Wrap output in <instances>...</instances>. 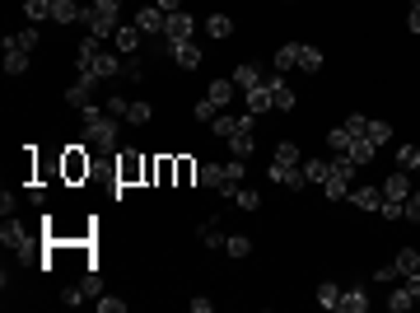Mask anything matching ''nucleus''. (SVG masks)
<instances>
[{"label": "nucleus", "instance_id": "nucleus-1", "mask_svg": "<svg viewBox=\"0 0 420 313\" xmlns=\"http://www.w3.org/2000/svg\"><path fill=\"white\" fill-rule=\"evenodd\" d=\"M79 122H84V141H94L99 150H117L122 117H112L108 108H94V103H84V108H79Z\"/></svg>", "mask_w": 420, "mask_h": 313}, {"label": "nucleus", "instance_id": "nucleus-2", "mask_svg": "<svg viewBox=\"0 0 420 313\" xmlns=\"http://www.w3.org/2000/svg\"><path fill=\"white\" fill-rule=\"evenodd\" d=\"M192 33H197L192 14H187V10H177V14H168V19H164V33H159V38H164L168 47H177V43H192Z\"/></svg>", "mask_w": 420, "mask_h": 313}, {"label": "nucleus", "instance_id": "nucleus-3", "mask_svg": "<svg viewBox=\"0 0 420 313\" xmlns=\"http://www.w3.org/2000/svg\"><path fill=\"white\" fill-rule=\"evenodd\" d=\"M0 243L14 248V253H23V258L33 253V234H28V229H23V224L14 220V215H5V224H0Z\"/></svg>", "mask_w": 420, "mask_h": 313}, {"label": "nucleus", "instance_id": "nucleus-4", "mask_svg": "<svg viewBox=\"0 0 420 313\" xmlns=\"http://www.w3.org/2000/svg\"><path fill=\"white\" fill-rule=\"evenodd\" d=\"M79 70L94 79H117L122 75V56H112V52H99L94 61H79Z\"/></svg>", "mask_w": 420, "mask_h": 313}, {"label": "nucleus", "instance_id": "nucleus-5", "mask_svg": "<svg viewBox=\"0 0 420 313\" xmlns=\"http://www.w3.org/2000/svg\"><path fill=\"white\" fill-rule=\"evenodd\" d=\"M253 126H257V112H238V117H215V122H210V131L224 136V141H233V136L253 131Z\"/></svg>", "mask_w": 420, "mask_h": 313}, {"label": "nucleus", "instance_id": "nucleus-6", "mask_svg": "<svg viewBox=\"0 0 420 313\" xmlns=\"http://www.w3.org/2000/svg\"><path fill=\"white\" fill-rule=\"evenodd\" d=\"M266 178L276 182V187H289V192H299V187H309V178H304V168H289V164H276L271 159V168H266Z\"/></svg>", "mask_w": 420, "mask_h": 313}, {"label": "nucleus", "instance_id": "nucleus-7", "mask_svg": "<svg viewBox=\"0 0 420 313\" xmlns=\"http://www.w3.org/2000/svg\"><path fill=\"white\" fill-rule=\"evenodd\" d=\"M79 23H84L94 38H112L117 28H122V19H117V14H99L94 5H84V19H79Z\"/></svg>", "mask_w": 420, "mask_h": 313}, {"label": "nucleus", "instance_id": "nucleus-8", "mask_svg": "<svg viewBox=\"0 0 420 313\" xmlns=\"http://www.w3.org/2000/svg\"><path fill=\"white\" fill-rule=\"evenodd\" d=\"M411 192H416V182H411L407 168H397V173H387V178H383V202H407Z\"/></svg>", "mask_w": 420, "mask_h": 313}, {"label": "nucleus", "instance_id": "nucleus-9", "mask_svg": "<svg viewBox=\"0 0 420 313\" xmlns=\"http://www.w3.org/2000/svg\"><path fill=\"white\" fill-rule=\"evenodd\" d=\"M266 89H271V108H276V112L294 108V89H289V79L280 75V70H276V75H266Z\"/></svg>", "mask_w": 420, "mask_h": 313}, {"label": "nucleus", "instance_id": "nucleus-10", "mask_svg": "<svg viewBox=\"0 0 420 313\" xmlns=\"http://www.w3.org/2000/svg\"><path fill=\"white\" fill-rule=\"evenodd\" d=\"M164 19H168V14L159 10V5H145V10L136 14V23H140V33H145V38H159V33H164Z\"/></svg>", "mask_w": 420, "mask_h": 313}, {"label": "nucleus", "instance_id": "nucleus-11", "mask_svg": "<svg viewBox=\"0 0 420 313\" xmlns=\"http://www.w3.org/2000/svg\"><path fill=\"white\" fill-rule=\"evenodd\" d=\"M350 206L355 211H378L383 206V182L378 187H350Z\"/></svg>", "mask_w": 420, "mask_h": 313}, {"label": "nucleus", "instance_id": "nucleus-12", "mask_svg": "<svg viewBox=\"0 0 420 313\" xmlns=\"http://www.w3.org/2000/svg\"><path fill=\"white\" fill-rule=\"evenodd\" d=\"M140 23H122V28H117V33H112V43H117V52L122 56H136V47H140Z\"/></svg>", "mask_w": 420, "mask_h": 313}, {"label": "nucleus", "instance_id": "nucleus-13", "mask_svg": "<svg viewBox=\"0 0 420 313\" xmlns=\"http://www.w3.org/2000/svg\"><path fill=\"white\" fill-rule=\"evenodd\" d=\"M94 84H99V79L79 70V79H75V84L66 89V103H70V108H84V103H89V94H94Z\"/></svg>", "mask_w": 420, "mask_h": 313}, {"label": "nucleus", "instance_id": "nucleus-14", "mask_svg": "<svg viewBox=\"0 0 420 313\" xmlns=\"http://www.w3.org/2000/svg\"><path fill=\"white\" fill-rule=\"evenodd\" d=\"M233 84L248 94V89H257V84H266V75L253 66V61H243V66H233Z\"/></svg>", "mask_w": 420, "mask_h": 313}, {"label": "nucleus", "instance_id": "nucleus-15", "mask_svg": "<svg viewBox=\"0 0 420 313\" xmlns=\"http://www.w3.org/2000/svg\"><path fill=\"white\" fill-rule=\"evenodd\" d=\"M84 19V5L79 0H56L52 5V23H79Z\"/></svg>", "mask_w": 420, "mask_h": 313}, {"label": "nucleus", "instance_id": "nucleus-16", "mask_svg": "<svg viewBox=\"0 0 420 313\" xmlns=\"http://www.w3.org/2000/svg\"><path fill=\"white\" fill-rule=\"evenodd\" d=\"M173 61H177L182 70H197L201 61H206V52H201L197 43H177V47H173Z\"/></svg>", "mask_w": 420, "mask_h": 313}, {"label": "nucleus", "instance_id": "nucleus-17", "mask_svg": "<svg viewBox=\"0 0 420 313\" xmlns=\"http://www.w3.org/2000/svg\"><path fill=\"white\" fill-rule=\"evenodd\" d=\"M387 309H392V313H407V309H416V295L407 290V280H402V285L392 280V290H387Z\"/></svg>", "mask_w": 420, "mask_h": 313}, {"label": "nucleus", "instance_id": "nucleus-18", "mask_svg": "<svg viewBox=\"0 0 420 313\" xmlns=\"http://www.w3.org/2000/svg\"><path fill=\"white\" fill-rule=\"evenodd\" d=\"M365 309H369V290H365V285L341 290V313H365Z\"/></svg>", "mask_w": 420, "mask_h": 313}, {"label": "nucleus", "instance_id": "nucleus-19", "mask_svg": "<svg viewBox=\"0 0 420 313\" xmlns=\"http://www.w3.org/2000/svg\"><path fill=\"white\" fill-rule=\"evenodd\" d=\"M346 155H350V159H355V164L365 168V164H374V155H378V145H374V141H369V136H355V145H350V150H346Z\"/></svg>", "mask_w": 420, "mask_h": 313}, {"label": "nucleus", "instance_id": "nucleus-20", "mask_svg": "<svg viewBox=\"0 0 420 313\" xmlns=\"http://www.w3.org/2000/svg\"><path fill=\"white\" fill-rule=\"evenodd\" d=\"M276 70H280V75L299 70V43H280L276 47Z\"/></svg>", "mask_w": 420, "mask_h": 313}, {"label": "nucleus", "instance_id": "nucleus-21", "mask_svg": "<svg viewBox=\"0 0 420 313\" xmlns=\"http://www.w3.org/2000/svg\"><path fill=\"white\" fill-rule=\"evenodd\" d=\"M365 136H369V141H374L378 150H383L387 141H392V126H387L383 117H365Z\"/></svg>", "mask_w": 420, "mask_h": 313}, {"label": "nucleus", "instance_id": "nucleus-22", "mask_svg": "<svg viewBox=\"0 0 420 313\" xmlns=\"http://www.w3.org/2000/svg\"><path fill=\"white\" fill-rule=\"evenodd\" d=\"M313 300H318L322 309H341V285H336V280H322L318 290H313Z\"/></svg>", "mask_w": 420, "mask_h": 313}, {"label": "nucleus", "instance_id": "nucleus-23", "mask_svg": "<svg viewBox=\"0 0 420 313\" xmlns=\"http://www.w3.org/2000/svg\"><path fill=\"white\" fill-rule=\"evenodd\" d=\"M5 75H28V52L23 47H5Z\"/></svg>", "mask_w": 420, "mask_h": 313}, {"label": "nucleus", "instance_id": "nucleus-24", "mask_svg": "<svg viewBox=\"0 0 420 313\" xmlns=\"http://www.w3.org/2000/svg\"><path fill=\"white\" fill-rule=\"evenodd\" d=\"M233 89H238V84H233V79H210V89H206V99L215 103V108H224V103L233 99Z\"/></svg>", "mask_w": 420, "mask_h": 313}, {"label": "nucleus", "instance_id": "nucleus-25", "mask_svg": "<svg viewBox=\"0 0 420 313\" xmlns=\"http://www.w3.org/2000/svg\"><path fill=\"white\" fill-rule=\"evenodd\" d=\"M197 182H201V187H215V192H220L224 182H229V178H224V164H206V168H197Z\"/></svg>", "mask_w": 420, "mask_h": 313}, {"label": "nucleus", "instance_id": "nucleus-26", "mask_svg": "<svg viewBox=\"0 0 420 313\" xmlns=\"http://www.w3.org/2000/svg\"><path fill=\"white\" fill-rule=\"evenodd\" d=\"M299 168H304V178H309V182H327V173H332V159H304Z\"/></svg>", "mask_w": 420, "mask_h": 313}, {"label": "nucleus", "instance_id": "nucleus-27", "mask_svg": "<svg viewBox=\"0 0 420 313\" xmlns=\"http://www.w3.org/2000/svg\"><path fill=\"white\" fill-rule=\"evenodd\" d=\"M52 5L56 0H23V14H28V23H43L52 19Z\"/></svg>", "mask_w": 420, "mask_h": 313}, {"label": "nucleus", "instance_id": "nucleus-28", "mask_svg": "<svg viewBox=\"0 0 420 313\" xmlns=\"http://www.w3.org/2000/svg\"><path fill=\"white\" fill-rule=\"evenodd\" d=\"M299 70H304V75H309V70H322V52H318V47L299 43Z\"/></svg>", "mask_w": 420, "mask_h": 313}, {"label": "nucleus", "instance_id": "nucleus-29", "mask_svg": "<svg viewBox=\"0 0 420 313\" xmlns=\"http://www.w3.org/2000/svg\"><path fill=\"white\" fill-rule=\"evenodd\" d=\"M322 192H327V202H346V197H350V182H346V178H336V173H327Z\"/></svg>", "mask_w": 420, "mask_h": 313}, {"label": "nucleus", "instance_id": "nucleus-30", "mask_svg": "<svg viewBox=\"0 0 420 313\" xmlns=\"http://www.w3.org/2000/svg\"><path fill=\"white\" fill-rule=\"evenodd\" d=\"M350 145H355V136L346 131V126H336V131H327V150H332V155H346Z\"/></svg>", "mask_w": 420, "mask_h": 313}, {"label": "nucleus", "instance_id": "nucleus-31", "mask_svg": "<svg viewBox=\"0 0 420 313\" xmlns=\"http://www.w3.org/2000/svg\"><path fill=\"white\" fill-rule=\"evenodd\" d=\"M38 43H43V38H38V28H19V33L5 38V47H23V52H33Z\"/></svg>", "mask_w": 420, "mask_h": 313}, {"label": "nucleus", "instance_id": "nucleus-32", "mask_svg": "<svg viewBox=\"0 0 420 313\" xmlns=\"http://www.w3.org/2000/svg\"><path fill=\"white\" fill-rule=\"evenodd\" d=\"M248 112H271V89H266V84L248 89Z\"/></svg>", "mask_w": 420, "mask_h": 313}, {"label": "nucleus", "instance_id": "nucleus-33", "mask_svg": "<svg viewBox=\"0 0 420 313\" xmlns=\"http://www.w3.org/2000/svg\"><path fill=\"white\" fill-rule=\"evenodd\" d=\"M271 159H276V164H289V168H294V164H304V155H299V145H294V141H280Z\"/></svg>", "mask_w": 420, "mask_h": 313}, {"label": "nucleus", "instance_id": "nucleus-34", "mask_svg": "<svg viewBox=\"0 0 420 313\" xmlns=\"http://www.w3.org/2000/svg\"><path fill=\"white\" fill-rule=\"evenodd\" d=\"M224 253H229V258H248V253H253V238L248 234H229L224 238Z\"/></svg>", "mask_w": 420, "mask_h": 313}, {"label": "nucleus", "instance_id": "nucleus-35", "mask_svg": "<svg viewBox=\"0 0 420 313\" xmlns=\"http://www.w3.org/2000/svg\"><path fill=\"white\" fill-rule=\"evenodd\" d=\"M206 33L210 38H229L233 33V19H229V14H210V19H206Z\"/></svg>", "mask_w": 420, "mask_h": 313}, {"label": "nucleus", "instance_id": "nucleus-36", "mask_svg": "<svg viewBox=\"0 0 420 313\" xmlns=\"http://www.w3.org/2000/svg\"><path fill=\"white\" fill-rule=\"evenodd\" d=\"M392 262H397V271H402V276H411V271H420V253H416V248H402V253H397Z\"/></svg>", "mask_w": 420, "mask_h": 313}, {"label": "nucleus", "instance_id": "nucleus-37", "mask_svg": "<svg viewBox=\"0 0 420 313\" xmlns=\"http://www.w3.org/2000/svg\"><path fill=\"white\" fill-rule=\"evenodd\" d=\"M150 117H155V108H150L145 99H136V103H131V112H126V122H131V126H145Z\"/></svg>", "mask_w": 420, "mask_h": 313}, {"label": "nucleus", "instance_id": "nucleus-38", "mask_svg": "<svg viewBox=\"0 0 420 313\" xmlns=\"http://www.w3.org/2000/svg\"><path fill=\"white\" fill-rule=\"evenodd\" d=\"M229 150H233V159H253V131H243V136H233V141H229Z\"/></svg>", "mask_w": 420, "mask_h": 313}, {"label": "nucleus", "instance_id": "nucleus-39", "mask_svg": "<svg viewBox=\"0 0 420 313\" xmlns=\"http://www.w3.org/2000/svg\"><path fill=\"white\" fill-rule=\"evenodd\" d=\"M201 243H206V248H224V234H220V220H206V229H201Z\"/></svg>", "mask_w": 420, "mask_h": 313}, {"label": "nucleus", "instance_id": "nucleus-40", "mask_svg": "<svg viewBox=\"0 0 420 313\" xmlns=\"http://www.w3.org/2000/svg\"><path fill=\"white\" fill-rule=\"evenodd\" d=\"M416 164H420V145H397V168H407V173H411Z\"/></svg>", "mask_w": 420, "mask_h": 313}, {"label": "nucleus", "instance_id": "nucleus-41", "mask_svg": "<svg viewBox=\"0 0 420 313\" xmlns=\"http://www.w3.org/2000/svg\"><path fill=\"white\" fill-rule=\"evenodd\" d=\"M136 173H140V159H136V155H126V159H122V168H117V178H122V187H117V192H126V182H131Z\"/></svg>", "mask_w": 420, "mask_h": 313}, {"label": "nucleus", "instance_id": "nucleus-42", "mask_svg": "<svg viewBox=\"0 0 420 313\" xmlns=\"http://www.w3.org/2000/svg\"><path fill=\"white\" fill-rule=\"evenodd\" d=\"M233 202H238V211H257V206H262V197H257L253 187H238V192H233Z\"/></svg>", "mask_w": 420, "mask_h": 313}, {"label": "nucleus", "instance_id": "nucleus-43", "mask_svg": "<svg viewBox=\"0 0 420 313\" xmlns=\"http://www.w3.org/2000/svg\"><path fill=\"white\" fill-rule=\"evenodd\" d=\"M402 215H407L411 224H420V192H411L407 202H402Z\"/></svg>", "mask_w": 420, "mask_h": 313}, {"label": "nucleus", "instance_id": "nucleus-44", "mask_svg": "<svg viewBox=\"0 0 420 313\" xmlns=\"http://www.w3.org/2000/svg\"><path fill=\"white\" fill-rule=\"evenodd\" d=\"M103 108H108V112H112V117H122V122H126V112H131V103H126V99H122V94H112V99H108V103H103Z\"/></svg>", "mask_w": 420, "mask_h": 313}, {"label": "nucleus", "instance_id": "nucleus-45", "mask_svg": "<svg viewBox=\"0 0 420 313\" xmlns=\"http://www.w3.org/2000/svg\"><path fill=\"white\" fill-rule=\"evenodd\" d=\"M99 313H126V300H117V295H103V300H99Z\"/></svg>", "mask_w": 420, "mask_h": 313}, {"label": "nucleus", "instance_id": "nucleus-46", "mask_svg": "<svg viewBox=\"0 0 420 313\" xmlns=\"http://www.w3.org/2000/svg\"><path fill=\"white\" fill-rule=\"evenodd\" d=\"M215 117H220V108H215L210 99H201L197 103V122H215Z\"/></svg>", "mask_w": 420, "mask_h": 313}, {"label": "nucleus", "instance_id": "nucleus-47", "mask_svg": "<svg viewBox=\"0 0 420 313\" xmlns=\"http://www.w3.org/2000/svg\"><path fill=\"white\" fill-rule=\"evenodd\" d=\"M374 276L383 280V285H392V280H402V271H397V262H383V267H378Z\"/></svg>", "mask_w": 420, "mask_h": 313}, {"label": "nucleus", "instance_id": "nucleus-48", "mask_svg": "<svg viewBox=\"0 0 420 313\" xmlns=\"http://www.w3.org/2000/svg\"><path fill=\"white\" fill-rule=\"evenodd\" d=\"M122 75L131 79V84H140V79H145V66H140V61H136V56H131V61H126V66H122Z\"/></svg>", "mask_w": 420, "mask_h": 313}, {"label": "nucleus", "instance_id": "nucleus-49", "mask_svg": "<svg viewBox=\"0 0 420 313\" xmlns=\"http://www.w3.org/2000/svg\"><path fill=\"white\" fill-rule=\"evenodd\" d=\"M66 173H70V178H79V173H89V159L70 155V159H66Z\"/></svg>", "mask_w": 420, "mask_h": 313}, {"label": "nucleus", "instance_id": "nucleus-50", "mask_svg": "<svg viewBox=\"0 0 420 313\" xmlns=\"http://www.w3.org/2000/svg\"><path fill=\"white\" fill-rule=\"evenodd\" d=\"M84 300H89V290H84V285H70V290H66V304H70V309H79Z\"/></svg>", "mask_w": 420, "mask_h": 313}, {"label": "nucleus", "instance_id": "nucleus-51", "mask_svg": "<svg viewBox=\"0 0 420 313\" xmlns=\"http://www.w3.org/2000/svg\"><path fill=\"white\" fill-rule=\"evenodd\" d=\"M378 211H383V220H407V215H402V202H383Z\"/></svg>", "mask_w": 420, "mask_h": 313}, {"label": "nucleus", "instance_id": "nucleus-52", "mask_svg": "<svg viewBox=\"0 0 420 313\" xmlns=\"http://www.w3.org/2000/svg\"><path fill=\"white\" fill-rule=\"evenodd\" d=\"M94 10H99V14H117V10H122V0H94Z\"/></svg>", "mask_w": 420, "mask_h": 313}, {"label": "nucleus", "instance_id": "nucleus-53", "mask_svg": "<svg viewBox=\"0 0 420 313\" xmlns=\"http://www.w3.org/2000/svg\"><path fill=\"white\" fill-rule=\"evenodd\" d=\"M215 309V300H206V295H197V300H192V313H210Z\"/></svg>", "mask_w": 420, "mask_h": 313}, {"label": "nucleus", "instance_id": "nucleus-54", "mask_svg": "<svg viewBox=\"0 0 420 313\" xmlns=\"http://www.w3.org/2000/svg\"><path fill=\"white\" fill-rule=\"evenodd\" d=\"M407 28L420 38V5H411V14H407Z\"/></svg>", "mask_w": 420, "mask_h": 313}, {"label": "nucleus", "instance_id": "nucleus-55", "mask_svg": "<svg viewBox=\"0 0 420 313\" xmlns=\"http://www.w3.org/2000/svg\"><path fill=\"white\" fill-rule=\"evenodd\" d=\"M0 215H14V192H0Z\"/></svg>", "mask_w": 420, "mask_h": 313}, {"label": "nucleus", "instance_id": "nucleus-56", "mask_svg": "<svg viewBox=\"0 0 420 313\" xmlns=\"http://www.w3.org/2000/svg\"><path fill=\"white\" fill-rule=\"evenodd\" d=\"M159 10H164V14H177V10H182V0H159Z\"/></svg>", "mask_w": 420, "mask_h": 313}, {"label": "nucleus", "instance_id": "nucleus-57", "mask_svg": "<svg viewBox=\"0 0 420 313\" xmlns=\"http://www.w3.org/2000/svg\"><path fill=\"white\" fill-rule=\"evenodd\" d=\"M411 173H416V178H420V164H416V168H411Z\"/></svg>", "mask_w": 420, "mask_h": 313}, {"label": "nucleus", "instance_id": "nucleus-58", "mask_svg": "<svg viewBox=\"0 0 420 313\" xmlns=\"http://www.w3.org/2000/svg\"><path fill=\"white\" fill-rule=\"evenodd\" d=\"M416 309H420V295H416Z\"/></svg>", "mask_w": 420, "mask_h": 313}, {"label": "nucleus", "instance_id": "nucleus-59", "mask_svg": "<svg viewBox=\"0 0 420 313\" xmlns=\"http://www.w3.org/2000/svg\"><path fill=\"white\" fill-rule=\"evenodd\" d=\"M416 5H420V0H416Z\"/></svg>", "mask_w": 420, "mask_h": 313}, {"label": "nucleus", "instance_id": "nucleus-60", "mask_svg": "<svg viewBox=\"0 0 420 313\" xmlns=\"http://www.w3.org/2000/svg\"><path fill=\"white\" fill-rule=\"evenodd\" d=\"M416 192H420V187H416Z\"/></svg>", "mask_w": 420, "mask_h": 313}]
</instances>
